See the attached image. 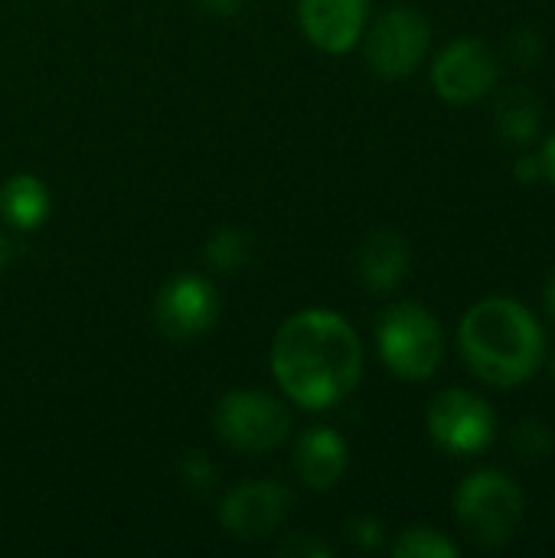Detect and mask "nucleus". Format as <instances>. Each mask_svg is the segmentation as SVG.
<instances>
[{"mask_svg": "<svg viewBox=\"0 0 555 558\" xmlns=\"http://www.w3.org/2000/svg\"><path fill=\"white\" fill-rule=\"evenodd\" d=\"M350 539H353L357 546H363V549H379L383 539H386V530H383V523L373 520V517H357V520L350 523Z\"/></svg>", "mask_w": 555, "mask_h": 558, "instance_id": "obj_20", "label": "nucleus"}, {"mask_svg": "<svg viewBox=\"0 0 555 558\" xmlns=\"http://www.w3.org/2000/svg\"><path fill=\"white\" fill-rule=\"evenodd\" d=\"M497 75L500 65L494 49L474 36L448 43L432 65V85L451 105H471L484 98L497 85Z\"/></svg>", "mask_w": 555, "mask_h": 558, "instance_id": "obj_9", "label": "nucleus"}, {"mask_svg": "<svg viewBox=\"0 0 555 558\" xmlns=\"http://www.w3.org/2000/svg\"><path fill=\"white\" fill-rule=\"evenodd\" d=\"M425 425L442 451L471 458L491 448L497 435V412L468 389H445L432 399Z\"/></svg>", "mask_w": 555, "mask_h": 558, "instance_id": "obj_6", "label": "nucleus"}, {"mask_svg": "<svg viewBox=\"0 0 555 558\" xmlns=\"http://www.w3.org/2000/svg\"><path fill=\"white\" fill-rule=\"evenodd\" d=\"M543 108L530 92H510L497 101V131L510 144H530L540 134Z\"/></svg>", "mask_w": 555, "mask_h": 558, "instance_id": "obj_15", "label": "nucleus"}, {"mask_svg": "<svg viewBox=\"0 0 555 558\" xmlns=\"http://www.w3.org/2000/svg\"><path fill=\"white\" fill-rule=\"evenodd\" d=\"M370 0H298V20L304 36L330 52H350L366 33Z\"/></svg>", "mask_w": 555, "mask_h": 558, "instance_id": "obj_11", "label": "nucleus"}, {"mask_svg": "<svg viewBox=\"0 0 555 558\" xmlns=\"http://www.w3.org/2000/svg\"><path fill=\"white\" fill-rule=\"evenodd\" d=\"M546 311H550V317L555 320V271L553 278H550V284H546Z\"/></svg>", "mask_w": 555, "mask_h": 558, "instance_id": "obj_26", "label": "nucleus"}, {"mask_svg": "<svg viewBox=\"0 0 555 558\" xmlns=\"http://www.w3.org/2000/svg\"><path fill=\"white\" fill-rule=\"evenodd\" d=\"M510 49H514V56H517L523 65H533V62L543 56V43H540L536 33H517L514 43H510Z\"/></svg>", "mask_w": 555, "mask_h": 558, "instance_id": "obj_21", "label": "nucleus"}, {"mask_svg": "<svg viewBox=\"0 0 555 558\" xmlns=\"http://www.w3.org/2000/svg\"><path fill=\"white\" fill-rule=\"evenodd\" d=\"M272 373L281 392L307 412L343 402L363 376V343L334 311H298L272 343Z\"/></svg>", "mask_w": 555, "mask_h": 558, "instance_id": "obj_1", "label": "nucleus"}, {"mask_svg": "<svg viewBox=\"0 0 555 558\" xmlns=\"http://www.w3.org/2000/svg\"><path fill=\"white\" fill-rule=\"evenodd\" d=\"M553 379H555V360H553Z\"/></svg>", "mask_w": 555, "mask_h": 558, "instance_id": "obj_28", "label": "nucleus"}, {"mask_svg": "<svg viewBox=\"0 0 555 558\" xmlns=\"http://www.w3.org/2000/svg\"><path fill=\"white\" fill-rule=\"evenodd\" d=\"M219 320V294L200 275L170 278L154 298V324L167 340H196Z\"/></svg>", "mask_w": 555, "mask_h": 558, "instance_id": "obj_8", "label": "nucleus"}, {"mask_svg": "<svg viewBox=\"0 0 555 558\" xmlns=\"http://www.w3.org/2000/svg\"><path fill=\"white\" fill-rule=\"evenodd\" d=\"M196 3L209 13H219V16H232L242 7V0H196Z\"/></svg>", "mask_w": 555, "mask_h": 558, "instance_id": "obj_24", "label": "nucleus"}, {"mask_svg": "<svg viewBox=\"0 0 555 558\" xmlns=\"http://www.w3.org/2000/svg\"><path fill=\"white\" fill-rule=\"evenodd\" d=\"M281 553L285 556H334V549L327 543L314 539V536H294V539H288L281 546Z\"/></svg>", "mask_w": 555, "mask_h": 558, "instance_id": "obj_22", "label": "nucleus"}, {"mask_svg": "<svg viewBox=\"0 0 555 558\" xmlns=\"http://www.w3.org/2000/svg\"><path fill=\"white\" fill-rule=\"evenodd\" d=\"M291 507V494L272 481H249L232 487L219 504V523L236 539H265L272 536Z\"/></svg>", "mask_w": 555, "mask_h": 558, "instance_id": "obj_10", "label": "nucleus"}, {"mask_svg": "<svg viewBox=\"0 0 555 558\" xmlns=\"http://www.w3.org/2000/svg\"><path fill=\"white\" fill-rule=\"evenodd\" d=\"M216 432L239 454H268L291 438V412L268 392L232 389L216 405Z\"/></svg>", "mask_w": 555, "mask_h": 558, "instance_id": "obj_5", "label": "nucleus"}, {"mask_svg": "<svg viewBox=\"0 0 555 558\" xmlns=\"http://www.w3.org/2000/svg\"><path fill=\"white\" fill-rule=\"evenodd\" d=\"M180 471H183V481H186L190 487H209V484L216 481V468L209 464V458H206L203 451H190V454L183 458Z\"/></svg>", "mask_w": 555, "mask_h": 558, "instance_id": "obj_19", "label": "nucleus"}, {"mask_svg": "<svg viewBox=\"0 0 555 558\" xmlns=\"http://www.w3.org/2000/svg\"><path fill=\"white\" fill-rule=\"evenodd\" d=\"M3 262H7V242H3V235H0V268H3Z\"/></svg>", "mask_w": 555, "mask_h": 558, "instance_id": "obj_27", "label": "nucleus"}, {"mask_svg": "<svg viewBox=\"0 0 555 558\" xmlns=\"http://www.w3.org/2000/svg\"><path fill=\"white\" fill-rule=\"evenodd\" d=\"M514 445H517L523 461H543L553 451V435H550V428L540 418H527V422L517 425Z\"/></svg>", "mask_w": 555, "mask_h": 558, "instance_id": "obj_18", "label": "nucleus"}, {"mask_svg": "<svg viewBox=\"0 0 555 558\" xmlns=\"http://www.w3.org/2000/svg\"><path fill=\"white\" fill-rule=\"evenodd\" d=\"M429 46V20L412 7H393L366 33V62L383 78H406L422 65Z\"/></svg>", "mask_w": 555, "mask_h": 558, "instance_id": "obj_7", "label": "nucleus"}, {"mask_svg": "<svg viewBox=\"0 0 555 558\" xmlns=\"http://www.w3.org/2000/svg\"><path fill=\"white\" fill-rule=\"evenodd\" d=\"M523 513V490L504 471H474L455 490V517L464 533L484 549L507 546L517 536Z\"/></svg>", "mask_w": 555, "mask_h": 558, "instance_id": "obj_4", "label": "nucleus"}, {"mask_svg": "<svg viewBox=\"0 0 555 558\" xmlns=\"http://www.w3.org/2000/svg\"><path fill=\"white\" fill-rule=\"evenodd\" d=\"M350 464V451L343 435H337L334 428H307L298 438L294 448V468L298 477L311 487V490H330L343 481Z\"/></svg>", "mask_w": 555, "mask_h": 558, "instance_id": "obj_12", "label": "nucleus"}, {"mask_svg": "<svg viewBox=\"0 0 555 558\" xmlns=\"http://www.w3.org/2000/svg\"><path fill=\"white\" fill-rule=\"evenodd\" d=\"M409 271V245L396 232H373L360 248V278L366 288L386 294L406 281Z\"/></svg>", "mask_w": 555, "mask_h": 558, "instance_id": "obj_13", "label": "nucleus"}, {"mask_svg": "<svg viewBox=\"0 0 555 558\" xmlns=\"http://www.w3.org/2000/svg\"><path fill=\"white\" fill-rule=\"evenodd\" d=\"M393 556L396 558H455L458 546L432 526H409L399 533V539L393 543Z\"/></svg>", "mask_w": 555, "mask_h": 558, "instance_id": "obj_16", "label": "nucleus"}, {"mask_svg": "<svg viewBox=\"0 0 555 558\" xmlns=\"http://www.w3.org/2000/svg\"><path fill=\"white\" fill-rule=\"evenodd\" d=\"M49 213H52V196L39 177L16 173L0 186V216L7 226L20 232H33L49 219Z\"/></svg>", "mask_w": 555, "mask_h": 558, "instance_id": "obj_14", "label": "nucleus"}, {"mask_svg": "<svg viewBox=\"0 0 555 558\" xmlns=\"http://www.w3.org/2000/svg\"><path fill=\"white\" fill-rule=\"evenodd\" d=\"M543 173V163H540V154H523L520 160H517V167H514V177H520L523 183H530V180H536Z\"/></svg>", "mask_w": 555, "mask_h": 558, "instance_id": "obj_23", "label": "nucleus"}, {"mask_svg": "<svg viewBox=\"0 0 555 558\" xmlns=\"http://www.w3.org/2000/svg\"><path fill=\"white\" fill-rule=\"evenodd\" d=\"M249 258H252V239H249V232H242L236 226L219 229L206 245V262L216 265L219 271H239L249 265Z\"/></svg>", "mask_w": 555, "mask_h": 558, "instance_id": "obj_17", "label": "nucleus"}, {"mask_svg": "<svg viewBox=\"0 0 555 558\" xmlns=\"http://www.w3.org/2000/svg\"><path fill=\"white\" fill-rule=\"evenodd\" d=\"M540 163H543V173L553 180V186H555V134H550V141L543 144V150H540Z\"/></svg>", "mask_w": 555, "mask_h": 558, "instance_id": "obj_25", "label": "nucleus"}, {"mask_svg": "<svg viewBox=\"0 0 555 558\" xmlns=\"http://www.w3.org/2000/svg\"><path fill=\"white\" fill-rule=\"evenodd\" d=\"M376 347L393 376L425 383L445 360V333L438 317L412 301L393 304L376 320Z\"/></svg>", "mask_w": 555, "mask_h": 558, "instance_id": "obj_3", "label": "nucleus"}, {"mask_svg": "<svg viewBox=\"0 0 555 558\" xmlns=\"http://www.w3.org/2000/svg\"><path fill=\"white\" fill-rule=\"evenodd\" d=\"M458 343L471 373L497 389L530 383L546 353V333L533 311L500 294L478 301L464 314Z\"/></svg>", "mask_w": 555, "mask_h": 558, "instance_id": "obj_2", "label": "nucleus"}]
</instances>
